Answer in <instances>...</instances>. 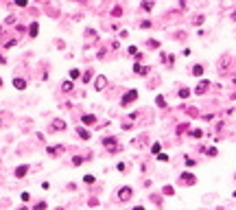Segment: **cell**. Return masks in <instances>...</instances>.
<instances>
[{
  "mask_svg": "<svg viewBox=\"0 0 236 210\" xmlns=\"http://www.w3.org/2000/svg\"><path fill=\"white\" fill-rule=\"evenodd\" d=\"M81 79H83V81H90V79H92V75H90V72H83Z\"/></svg>",
  "mask_w": 236,
  "mask_h": 210,
  "instance_id": "obj_31",
  "label": "cell"
},
{
  "mask_svg": "<svg viewBox=\"0 0 236 210\" xmlns=\"http://www.w3.org/2000/svg\"><path fill=\"white\" fill-rule=\"evenodd\" d=\"M193 22H195V24H201V22H203V15H197V18H195Z\"/></svg>",
  "mask_w": 236,
  "mask_h": 210,
  "instance_id": "obj_32",
  "label": "cell"
},
{
  "mask_svg": "<svg viewBox=\"0 0 236 210\" xmlns=\"http://www.w3.org/2000/svg\"><path fill=\"white\" fill-rule=\"evenodd\" d=\"M53 129H55V131H57V129H61V131H64V129H66V123H64V120H61V118L53 120Z\"/></svg>",
  "mask_w": 236,
  "mask_h": 210,
  "instance_id": "obj_11",
  "label": "cell"
},
{
  "mask_svg": "<svg viewBox=\"0 0 236 210\" xmlns=\"http://www.w3.org/2000/svg\"><path fill=\"white\" fill-rule=\"evenodd\" d=\"M190 94V90H186V88H184V90H179V96H182V98H186Z\"/></svg>",
  "mask_w": 236,
  "mask_h": 210,
  "instance_id": "obj_28",
  "label": "cell"
},
{
  "mask_svg": "<svg viewBox=\"0 0 236 210\" xmlns=\"http://www.w3.org/2000/svg\"><path fill=\"white\" fill-rule=\"evenodd\" d=\"M195 182H197V177H195V175L193 173H182V177H179V184H186V186H193L195 184Z\"/></svg>",
  "mask_w": 236,
  "mask_h": 210,
  "instance_id": "obj_3",
  "label": "cell"
},
{
  "mask_svg": "<svg viewBox=\"0 0 236 210\" xmlns=\"http://www.w3.org/2000/svg\"><path fill=\"white\" fill-rule=\"evenodd\" d=\"M26 173H29V164H20V167L15 169V177H18V180H22Z\"/></svg>",
  "mask_w": 236,
  "mask_h": 210,
  "instance_id": "obj_6",
  "label": "cell"
},
{
  "mask_svg": "<svg viewBox=\"0 0 236 210\" xmlns=\"http://www.w3.org/2000/svg\"><path fill=\"white\" fill-rule=\"evenodd\" d=\"M20 199H22V201H29V199H31V193H22Z\"/></svg>",
  "mask_w": 236,
  "mask_h": 210,
  "instance_id": "obj_27",
  "label": "cell"
},
{
  "mask_svg": "<svg viewBox=\"0 0 236 210\" xmlns=\"http://www.w3.org/2000/svg\"><path fill=\"white\" fill-rule=\"evenodd\" d=\"M127 53H129V55H138V48H136V46H129Z\"/></svg>",
  "mask_w": 236,
  "mask_h": 210,
  "instance_id": "obj_29",
  "label": "cell"
},
{
  "mask_svg": "<svg viewBox=\"0 0 236 210\" xmlns=\"http://www.w3.org/2000/svg\"><path fill=\"white\" fill-rule=\"evenodd\" d=\"M157 160H160V162H166L168 156H166V153H160V156H157Z\"/></svg>",
  "mask_w": 236,
  "mask_h": 210,
  "instance_id": "obj_30",
  "label": "cell"
},
{
  "mask_svg": "<svg viewBox=\"0 0 236 210\" xmlns=\"http://www.w3.org/2000/svg\"><path fill=\"white\" fill-rule=\"evenodd\" d=\"M234 20H236V13H234Z\"/></svg>",
  "mask_w": 236,
  "mask_h": 210,
  "instance_id": "obj_36",
  "label": "cell"
},
{
  "mask_svg": "<svg viewBox=\"0 0 236 210\" xmlns=\"http://www.w3.org/2000/svg\"><path fill=\"white\" fill-rule=\"evenodd\" d=\"M57 210H64V208H57Z\"/></svg>",
  "mask_w": 236,
  "mask_h": 210,
  "instance_id": "obj_37",
  "label": "cell"
},
{
  "mask_svg": "<svg viewBox=\"0 0 236 210\" xmlns=\"http://www.w3.org/2000/svg\"><path fill=\"white\" fill-rule=\"evenodd\" d=\"M133 197V190H131V186H122L120 190H118V201H129Z\"/></svg>",
  "mask_w": 236,
  "mask_h": 210,
  "instance_id": "obj_1",
  "label": "cell"
},
{
  "mask_svg": "<svg viewBox=\"0 0 236 210\" xmlns=\"http://www.w3.org/2000/svg\"><path fill=\"white\" fill-rule=\"evenodd\" d=\"M136 98H138V90H129V92H125V96H122L120 103H122V107H127V105L133 103Z\"/></svg>",
  "mask_w": 236,
  "mask_h": 210,
  "instance_id": "obj_2",
  "label": "cell"
},
{
  "mask_svg": "<svg viewBox=\"0 0 236 210\" xmlns=\"http://www.w3.org/2000/svg\"><path fill=\"white\" fill-rule=\"evenodd\" d=\"M190 136H193V138H201V136H203V129H193Z\"/></svg>",
  "mask_w": 236,
  "mask_h": 210,
  "instance_id": "obj_21",
  "label": "cell"
},
{
  "mask_svg": "<svg viewBox=\"0 0 236 210\" xmlns=\"http://www.w3.org/2000/svg\"><path fill=\"white\" fill-rule=\"evenodd\" d=\"M13 85L18 88V90H24V88H26V81H24V79H20V77H18V79H13Z\"/></svg>",
  "mask_w": 236,
  "mask_h": 210,
  "instance_id": "obj_12",
  "label": "cell"
},
{
  "mask_svg": "<svg viewBox=\"0 0 236 210\" xmlns=\"http://www.w3.org/2000/svg\"><path fill=\"white\" fill-rule=\"evenodd\" d=\"M160 149H162V145H160V142H155V145L151 147V153H160Z\"/></svg>",
  "mask_w": 236,
  "mask_h": 210,
  "instance_id": "obj_24",
  "label": "cell"
},
{
  "mask_svg": "<svg viewBox=\"0 0 236 210\" xmlns=\"http://www.w3.org/2000/svg\"><path fill=\"white\" fill-rule=\"evenodd\" d=\"M155 103H157V107H164V105H166L164 96H157V98H155Z\"/></svg>",
  "mask_w": 236,
  "mask_h": 210,
  "instance_id": "obj_23",
  "label": "cell"
},
{
  "mask_svg": "<svg viewBox=\"0 0 236 210\" xmlns=\"http://www.w3.org/2000/svg\"><path fill=\"white\" fill-rule=\"evenodd\" d=\"M208 88H210V83H208V81H199V83H197V88H195V92H197V94H203Z\"/></svg>",
  "mask_w": 236,
  "mask_h": 210,
  "instance_id": "obj_8",
  "label": "cell"
},
{
  "mask_svg": "<svg viewBox=\"0 0 236 210\" xmlns=\"http://www.w3.org/2000/svg\"><path fill=\"white\" fill-rule=\"evenodd\" d=\"M164 195H166V197L173 195V186H164Z\"/></svg>",
  "mask_w": 236,
  "mask_h": 210,
  "instance_id": "obj_25",
  "label": "cell"
},
{
  "mask_svg": "<svg viewBox=\"0 0 236 210\" xmlns=\"http://www.w3.org/2000/svg\"><path fill=\"white\" fill-rule=\"evenodd\" d=\"M133 72H136V75H147V72H149V68H142L140 64H136V66H133Z\"/></svg>",
  "mask_w": 236,
  "mask_h": 210,
  "instance_id": "obj_13",
  "label": "cell"
},
{
  "mask_svg": "<svg viewBox=\"0 0 236 210\" xmlns=\"http://www.w3.org/2000/svg\"><path fill=\"white\" fill-rule=\"evenodd\" d=\"M61 90H64V92H72V81H66V83L61 85Z\"/></svg>",
  "mask_w": 236,
  "mask_h": 210,
  "instance_id": "obj_20",
  "label": "cell"
},
{
  "mask_svg": "<svg viewBox=\"0 0 236 210\" xmlns=\"http://www.w3.org/2000/svg\"><path fill=\"white\" fill-rule=\"evenodd\" d=\"M234 177H236V175H234Z\"/></svg>",
  "mask_w": 236,
  "mask_h": 210,
  "instance_id": "obj_39",
  "label": "cell"
},
{
  "mask_svg": "<svg viewBox=\"0 0 236 210\" xmlns=\"http://www.w3.org/2000/svg\"><path fill=\"white\" fill-rule=\"evenodd\" d=\"M37 31H39V24H37V22H31V26H29V35H31V37H37Z\"/></svg>",
  "mask_w": 236,
  "mask_h": 210,
  "instance_id": "obj_9",
  "label": "cell"
},
{
  "mask_svg": "<svg viewBox=\"0 0 236 210\" xmlns=\"http://www.w3.org/2000/svg\"><path fill=\"white\" fill-rule=\"evenodd\" d=\"M94 88H96V90H105V88H107V77L98 75L96 79H94Z\"/></svg>",
  "mask_w": 236,
  "mask_h": 210,
  "instance_id": "obj_4",
  "label": "cell"
},
{
  "mask_svg": "<svg viewBox=\"0 0 236 210\" xmlns=\"http://www.w3.org/2000/svg\"><path fill=\"white\" fill-rule=\"evenodd\" d=\"M72 164H75V167H81V164H83V158H81V156H75V158H72Z\"/></svg>",
  "mask_w": 236,
  "mask_h": 210,
  "instance_id": "obj_19",
  "label": "cell"
},
{
  "mask_svg": "<svg viewBox=\"0 0 236 210\" xmlns=\"http://www.w3.org/2000/svg\"><path fill=\"white\" fill-rule=\"evenodd\" d=\"M142 9L144 11H151V9H153V2H142Z\"/></svg>",
  "mask_w": 236,
  "mask_h": 210,
  "instance_id": "obj_26",
  "label": "cell"
},
{
  "mask_svg": "<svg viewBox=\"0 0 236 210\" xmlns=\"http://www.w3.org/2000/svg\"><path fill=\"white\" fill-rule=\"evenodd\" d=\"M193 75H195V77H201V75H203V66H201V64L193 66Z\"/></svg>",
  "mask_w": 236,
  "mask_h": 210,
  "instance_id": "obj_14",
  "label": "cell"
},
{
  "mask_svg": "<svg viewBox=\"0 0 236 210\" xmlns=\"http://www.w3.org/2000/svg\"><path fill=\"white\" fill-rule=\"evenodd\" d=\"M116 138H111V136H107V138H105V140H103V145H105V149H109V151H118V145H116Z\"/></svg>",
  "mask_w": 236,
  "mask_h": 210,
  "instance_id": "obj_5",
  "label": "cell"
},
{
  "mask_svg": "<svg viewBox=\"0 0 236 210\" xmlns=\"http://www.w3.org/2000/svg\"><path fill=\"white\" fill-rule=\"evenodd\" d=\"M94 180H96V177H94V175H85V177H83V182H85V184H94Z\"/></svg>",
  "mask_w": 236,
  "mask_h": 210,
  "instance_id": "obj_22",
  "label": "cell"
},
{
  "mask_svg": "<svg viewBox=\"0 0 236 210\" xmlns=\"http://www.w3.org/2000/svg\"><path fill=\"white\" fill-rule=\"evenodd\" d=\"M79 77H81V72H79V68H72V70H70V79L75 81V79H79Z\"/></svg>",
  "mask_w": 236,
  "mask_h": 210,
  "instance_id": "obj_18",
  "label": "cell"
},
{
  "mask_svg": "<svg viewBox=\"0 0 236 210\" xmlns=\"http://www.w3.org/2000/svg\"><path fill=\"white\" fill-rule=\"evenodd\" d=\"M46 208H48V203H46V201H37L35 206H33V210H46Z\"/></svg>",
  "mask_w": 236,
  "mask_h": 210,
  "instance_id": "obj_17",
  "label": "cell"
},
{
  "mask_svg": "<svg viewBox=\"0 0 236 210\" xmlns=\"http://www.w3.org/2000/svg\"><path fill=\"white\" fill-rule=\"evenodd\" d=\"M18 210H29V208H24V206H22V208H18Z\"/></svg>",
  "mask_w": 236,
  "mask_h": 210,
  "instance_id": "obj_35",
  "label": "cell"
},
{
  "mask_svg": "<svg viewBox=\"0 0 236 210\" xmlns=\"http://www.w3.org/2000/svg\"><path fill=\"white\" fill-rule=\"evenodd\" d=\"M133 210H144V208H142V206H136V208H133Z\"/></svg>",
  "mask_w": 236,
  "mask_h": 210,
  "instance_id": "obj_34",
  "label": "cell"
},
{
  "mask_svg": "<svg viewBox=\"0 0 236 210\" xmlns=\"http://www.w3.org/2000/svg\"><path fill=\"white\" fill-rule=\"evenodd\" d=\"M227 64H229V55H223V59H221V64H219V72H223V70L227 68Z\"/></svg>",
  "mask_w": 236,
  "mask_h": 210,
  "instance_id": "obj_10",
  "label": "cell"
},
{
  "mask_svg": "<svg viewBox=\"0 0 236 210\" xmlns=\"http://www.w3.org/2000/svg\"><path fill=\"white\" fill-rule=\"evenodd\" d=\"M0 85H2V81H0Z\"/></svg>",
  "mask_w": 236,
  "mask_h": 210,
  "instance_id": "obj_38",
  "label": "cell"
},
{
  "mask_svg": "<svg viewBox=\"0 0 236 210\" xmlns=\"http://www.w3.org/2000/svg\"><path fill=\"white\" fill-rule=\"evenodd\" d=\"M77 134L81 136L83 140H88V138H90V131H88V129H83V127H77Z\"/></svg>",
  "mask_w": 236,
  "mask_h": 210,
  "instance_id": "obj_15",
  "label": "cell"
},
{
  "mask_svg": "<svg viewBox=\"0 0 236 210\" xmlns=\"http://www.w3.org/2000/svg\"><path fill=\"white\" fill-rule=\"evenodd\" d=\"M81 123H83V125H94V123H96V116H92V114H83V116H81Z\"/></svg>",
  "mask_w": 236,
  "mask_h": 210,
  "instance_id": "obj_7",
  "label": "cell"
},
{
  "mask_svg": "<svg viewBox=\"0 0 236 210\" xmlns=\"http://www.w3.org/2000/svg\"><path fill=\"white\" fill-rule=\"evenodd\" d=\"M0 64H7V59H4V57H2V55H0Z\"/></svg>",
  "mask_w": 236,
  "mask_h": 210,
  "instance_id": "obj_33",
  "label": "cell"
},
{
  "mask_svg": "<svg viewBox=\"0 0 236 210\" xmlns=\"http://www.w3.org/2000/svg\"><path fill=\"white\" fill-rule=\"evenodd\" d=\"M201 151H203V153H208V156H212V158H214L216 153H219V149H216V147H210V149H203V147H201Z\"/></svg>",
  "mask_w": 236,
  "mask_h": 210,
  "instance_id": "obj_16",
  "label": "cell"
}]
</instances>
